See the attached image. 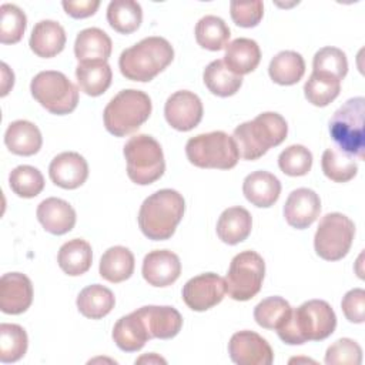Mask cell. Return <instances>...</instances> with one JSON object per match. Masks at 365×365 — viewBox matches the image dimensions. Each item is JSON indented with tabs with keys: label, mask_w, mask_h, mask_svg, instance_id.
<instances>
[{
	"label": "cell",
	"mask_w": 365,
	"mask_h": 365,
	"mask_svg": "<svg viewBox=\"0 0 365 365\" xmlns=\"http://www.w3.org/2000/svg\"><path fill=\"white\" fill-rule=\"evenodd\" d=\"M225 292V279L214 272H205L185 282L182 299L190 309L201 312L220 304Z\"/></svg>",
	"instance_id": "cell-12"
},
{
	"label": "cell",
	"mask_w": 365,
	"mask_h": 365,
	"mask_svg": "<svg viewBox=\"0 0 365 365\" xmlns=\"http://www.w3.org/2000/svg\"><path fill=\"white\" fill-rule=\"evenodd\" d=\"M33 302V285L21 272H7L0 279V309L4 314L26 312Z\"/></svg>",
	"instance_id": "cell-15"
},
{
	"label": "cell",
	"mask_w": 365,
	"mask_h": 365,
	"mask_svg": "<svg viewBox=\"0 0 365 365\" xmlns=\"http://www.w3.org/2000/svg\"><path fill=\"white\" fill-rule=\"evenodd\" d=\"M0 41L3 44L19 43L27 26V17L24 11L16 4L4 3L0 7Z\"/></svg>",
	"instance_id": "cell-41"
},
{
	"label": "cell",
	"mask_w": 365,
	"mask_h": 365,
	"mask_svg": "<svg viewBox=\"0 0 365 365\" xmlns=\"http://www.w3.org/2000/svg\"><path fill=\"white\" fill-rule=\"evenodd\" d=\"M76 77L80 90L91 97L107 91L113 80V71L107 61H84L76 67Z\"/></svg>",
	"instance_id": "cell-29"
},
{
	"label": "cell",
	"mask_w": 365,
	"mask_h": 365,
	"mask_svg": "<svg viewBox=\"0 0 365 365\" xmlns=\"http://www.w3.org/2000/svg\"><path fill=\"white\" fill-rule=\"evenodd\" d=\"M336 327V315L324 299H309L291 311L285 324L277 329L279 339L288 345L327 339Z\"/></svg>",
	"instance_id": "cell-1"
},
{
	"label": "cell",
	"mask_w": 365,
	"mask_h": 365,
	"mask_svg": "<svg viewBox=\"0 0 365 365\" xmlns=\"http://www.w3.org/2000/svg\"><path fill=\"white\" fill-rule=\"evenodd\" d=\"M269 77L281 86L297 84L305 74L304 57L292 50L279 51L272 57L268 66Z\"/></svg>",
	"instance_id": "cell-32"
},
{
	"label": "cell",
	"mask_w": 365,
	"mask_h": 365,
	"mask_svg": "<svg viewBox=\"0 0 365 365\" xmlns=\"http://www.w3.org/2000/svg\"><path fill=\"white\" fill-rule=\"evenodd\" d=\"M29 338L23 327L17 324L0 325V361L4 364L16 362L24 356Z\"/></svg>",
	"instance_id": "cell-39"
},
{
	"label": "cell",
	"mask_w": 365,
	"mask_h": 365,
	"mask_svg": "<svg viewBox=\"0 0 365 365\" xmlns=\"http://www.w3.org/2000/svg\"><path fill=\"white\" fill-rule=\"evenodd\" d=\"M184 211L185 202L178 191L158 190L143 201L138 211V227L148 240H168L182 220Z\"/></svg>",
	"instance_id": "cell-2"
},
{
	"label": "cell",
	"mask_w": 365,
	"mask_h": 365,
	"mask_svg": "<svg viewBox=\"0 0 365 365\" xmlns=\"http://www.w3.org/2000/svg\"><path fill=\"white\" fill-rule=\"evenodd\" d=\"M0 67H1V93H0V96L4 97L14 84V74L6 63H1Z\"/></svg>",
	"instance_id": "cell-48"
},
{
	"label": "cell",
	"mask_w": 365,
	"mask_h": 365,
	"mask_svg": "<svg viewBox=\"0 0 365 365\" xmlns=\"http://www.w3.org/2000/svg\"><path fill=\"white\" fill-rule=\"evenodd\" d=\"M312 68L315 73H325L341 81L348 73L346 54L338 47H322L314 56Z\"/></svg>",
	"instance_id": "cell-42"
},
{
	"label": "cell",
	"mask_w": 365,
	"mask_h": 365,
	"mask_svg": "<svg viewBox=\"0 0 365 365\" xmlns=\"http://www.w3.org/2000/svg\"><path fill=\"white\" fill-rule=\"evenodd\" d=\"M242 192L252 205L268 208L274 205L279 198L281 182L274 174L268 171H254L244 178Z\"/></svg>",
	"instance_id": "cell-21"
},
{
	"label": "cell",
	"mask_w": 365,
	"mask_h": 365,
	"mask_svg": "<svg viewBox=\"0 0 365 365\" xmlns=\"http://www.w3.org/2000/svg\"><path fill=\"white\" fill-rule=\"evenodd\" d=\"M61 6L68 16L74 19H86L93 16L97 11V9L100 7V1L98 0H77V1L64 0L61 1Z\"/></svg>",
	"instance_id": "cell-47"
},
{
	"label": "cell",
	"mask_w": 365,
	"mask_h": 365,
	"mask_svg": "<svg viewBox=\"0 0 365 365\" xmlns=\"http://www.w3.org/2000/svg\"><path fill=\"white\" fill-rule=\"evenodd\" d=\"M77 308L81 315L90 319H100L111 312L115 298L111 289L100 284H93L80 291L77 297Z\"/></svg>",
	"instance_id": "cell-31"
},
{
	"label": "cell",
	"mask_w": 365,
	"mask_h": 365,
	"mask_svg": "<svg viewBox=\"0 0 365 365\" xmlns=\"http://www.w3.org/2000/svg\"><path fill=\"white\" fill-rule=\"evenodd\" d=\"M355 224L341 212H329L319 221L314 237L315 252L325 261L342 259L354 241Z\"/></svg>",
	"instance_id": "cell-11"
},
{
	"label": "cell",
	"mask_w": 365,
	"mask_h": 365,
	"mask_svg": "<svg viewBox=\"0 0 365 365\" xmlns=\"http://www.w3.org/2000/svg\"><path fill=\"white\" fill-rule=\"evenodd\" d=\"M137 311L140 312V315L145 324L150 339H153V338H160V339L174 338L182 327V317L173 307L145 305V307L138 308Z\"/></svg>",
	"instance_id": "cell-19"
},
{
	"label": "cell",
	"mask_w": 365,
	"mask_h": 365,
	"mask_svg": "<svg viewBox=\"0 0 365 365\" xmlns=\"http://www.w3.org/2000/svg\"><path fill=\"white\" fill-rule=\"evenodd\" d=\"M48 175L56 185L64 190H74L86 182L88 177V164L78 153L64 151L51 160Z\"/></svg>",
	"instance_id": "cell-16"
},
{
	"label": "cell",
	"mask_w": 365,
	"mask_h": 365,
	"mask_svg": "<svg viewBox=\"0 0 365 365\" xmlns=\"http://www.w3.org/2000/svg\"><path fill=\"white\" fill-rule=\"evenodd\" d=\"M278 167L284 174L291 177L305 175L312 167V154L307 147L292 144L278 155Z\"/></svg>",
	"instance_id": "cell-43"
},
{
	"label": "cell",
	"mask_w": 365,
	"mask_h": 365,
	"mask_svg": "<svg viewBox=\"0 0 365 365\" xmlns=\"http://www.w3.org/2000/svg\"><path fill=\"white\" fill-rule=\"evenodd\" d=\"M151 110L153 104L148 94L135 88L121 90L104 108L106 130L115 137L131 134L148 120Z\"/></svg>",
	"instance_id": "cell-5"
},
{
	"label": "cell",
	"mask_w": 365,
	"mask_h": 365,
	"mask_svg": "<svg viewBox=\"0 0 365 365\" xmlns=\"http://www.w3.org/2000/svg\"><path fill=\"white\" fill-rule=\"evenodd\" d=\"M113 339L115 345L124 352L140 351L150 339L145 324L135 309L128 315L121 317L113 328Z\"/></svg>",
	"instance_id": "cell-25"
},
{
	"label": "cell",
	"mask_w": 365,
	"mask_h": 365,
	"mask_svg": "<svg viewBox=\"0 0 365 365\" xmlns=\"http://www.w3.org/2000/svg\"><path fill=\"white\" fill-rule=\"evenodd\" d=\"M108 24L121 34L135 31L143 21V9L134 0H113L107 7Z\"/></svg>",
	"instance_id": "cell-35"
},
{
	"label": "cell",
	"mask_w": 365,
	"mask_h": 365,
	"mask_svg": "<svg viewBox=\"0 0 365 365\" xmlns=\"http://www.w3.org/2000/svg\"><path fill=\"white\" fill-rule=\"evenodd\" d=\"M143 277L153 287H168L181 274V262L177 254L168 250H154L144 257Z\"/></svg>",
	"instance_id": "cell-18"
},
{
	"label": "cell",
	"mask_w": 365,
	"mask_h": 365,
	"mask_svg": "<svg viewBox=\"0 0 365 365\" xmlns=\"http://www.w3.org/2000/svg\"><path fill=\"white\" fill-rule=\"evenodd\" d=\"M123 153L127 163V175L138 185L153 184L165 171L163 148L151 135L137 134L131 137Z\"/></svg>",
	"instance_id": "cell-7"
},
{
	"label": "cell",
	"mask_w": 365,
	"mask_h": 365,
	"mask_svg": "<svg viewBox=\"0 0 365 365\" xmlns=\"http://www.w3.org/2000/svg\"><path fill=\"white\" fill-rule=\"evenodd\" d=\"M321 167L324 174L335 182H346L358 173V164L354 157L338 147H329L324 151Z\"/></svg>",
	"instance_id": "cell-36"
},
{
	"label": "cell",
	"mask_w": 365,
	"mask_h": 365,
	"mask_svg": "<svg viewBox=\"0 0 365 365\" xmlns=\"http://www.w3.org/2000/svg\"><path fill=\"white\" fill-rule=\"evenodd\" d=\"M291 305L282 297H268L254 308L255 322L265 329H278L291 315Z\"/></svg>",
	"instance_id": "cell-38"
},
{
	"label": "cell",
	"mask_w": 365,
	"mask_h": 365,
	"mask_svg": "<svg viewBox=\"0 0 365 365\" xmlns=\"http://www.w3.org/2000/svg\"><path fill=\"white\" fill-rule=\"evenodd\" d=\"M362 362V349L359 344L351 338L336 339L325 352V364L328 365H359Z\"/></svg>",
	"instance_id": "cell-44"
},
{
	"label": "cell",
	"mask_w": 365,
	"mask_h": 365,
	"mask_svg": "<svg viewBox=\"0 0 365 365\" xmlns=\"http://www.w3.org/2000/svg\"><path fill=\"white\" fill-rule=\"evenodd\" d=\"M188 161L200 168L230 170L237 165L240 154L232 135L211 131L191 137L185 144Z\"/></svg>",
	"instance_id": "cell-8"
},
{
	"label": "cell",
	"mask_w": 365,
	"mask_h": 365,
	"mask_svg": "<svg viewBox=\"0 0 365 365\" xmlns=\"http://www.w3.org/2000/svg\"><path fill=\"white\" fill-rule=\"evenodd\" d=\"M11 191L23 198H33L44 188L43 174L33 165H19L9 175Z\"/></svg>",
	"instance_id": "cell-40"
},
{
	"label": "cell",
	"mask_w": 365,
	"mask_h": 365,
	"mask_svg": "<svg viewBox=\"0 0 365 365\" xmlns=\"http://www.w3.org/2000/svg\"><path fill=\"white\" fill-rule=\"evenodd\" d=\"M264 275L262 257L251 250L242 251L231 259L225 277V291L235 301H248L259 292Z\"/></svg>",
	"instance_id": "cell-10"
},
{
	"label": "cell",
	"mask_w": 365,
	"mask_h": 365,
	"mask_svg": "<svg viewBox=\"0 0 365 365\" xmlns=\"http://www.w3.org/2000/svg\"><path fill=\"white\" fill-rule=\"evenodd\" d=\"M261 60V50L255 40L238 37L227 44L224 63L235 74L242 76L254 71Z\"/></svg>",
	"instance_id": "cell-26"
},
{
	"label": "cell",
	"mask_w": 365,
	"mask_h": 365,
	"mask_svg": "<svg viewBox=\"0 0 365 365\" xmlns=\"http://www.w3.org/2000/svg\"><path fill=\"white\" fill-rule=\"evenodd\" d=\"M365 98L346 100L329 120V133L338 148L364 160L365 157Z\"/></svg>",
	"instance_id": "cell-6"
},
{
	"label": "cell",
	"mask_w": 365,
	"mask_h": 365,
	"mask_svg": "<svg viewBox=\"0 0 365 365\" xmlns=\"http://www.w3.org/2000/svg\"><path fill=\"white\" fill-rule=\"evenodd\" d=\"M66 40V31L60 23L54 20H40L33 27L29 46L36 56L50 58L63 51Z\"/></svg>",
	"instance_id": "cell-22"
},
{
	"label": "cell",
	"mask_w": 365,
	"mask_h": 365,
	"mask_svg": "<svg viewBox=\"0 0 365 365\" xmlns=\"http://www.w3.org/2000/svg\"><path fill=\"white\" fill-rule=\"evenodd\" d=\"M321 212L319 195L311 188L294 190L284 205V217L288 225L304 230L308 228Z\"/></svg>",
	"instance_id": "cell-17"
},
{
	"label": "cell",
	"mask_w": 365,
	"mask_h": 365,
	"mask_svg": "<svg viewBox=\"0 0 365 365\" xmlns=\"http://www.w3.org/2000/svg\"><path fill=\"white\" fill-rule=\"evenodd\" d=\"M288 134L285 118L272 111L258 114L254 120L245 121L234 128L232 138L244 160H258L271 147L279 145Z\"/></svg>",
	"instance_id": "cell-4"
},
{
	"label": "cell",
	"mask_w": 365,
	"mask_h": 365,
	"mask_svg": "<svg viewBox=\"0 0 365 365\" xmlns=\"http://www.w3.org/2000/svg\"><path fill=\"white\" fill-rule=\"evenodd\" d=\"M228 354L238 365H271L274 352L271 345L254 331H238L228 342Z\"/></svg>",
	"instance_id": "cell-13"
},
{
	"label": "cell",
	"mask_w": 365,
	"mask_h": 365,
	"mask_svg": "<svg viewBox=\"0 0 365 365\" xmlns=\"http://www.w3.org/2000/svg\"><path fill=\"white\" fill-rule=\"evenodd\" d=\"M111 38L98 27L81 30L74 41V54L78 63L107 61L111 54Z\"/></svg>",
	"instance_id": "cell-24"
},
{
	"label": "cell",
	"mask_w": 365,
	"mask_h": 365,
	"mask_svg": "<svg viewBox=\"0 0 365 365\" xmlns=\"http://www.w3.org/2000/svg\"><path fill=\"white\" fill-rule=\"evenodd\" d=\"M252 217L244 207H230L224 210L217 221V234L228 245H235L251 234Z\"/></svg>",
	"instance_id": "cell-27"
},
{
	"label": "cell",
	"mask_w": 365,
	"mask_h": 365,
	"mask_svg": "<svg viewBox=\"0 0 365 365\" xmlns=\"http://www.w3.org/2000/svg\"><path fill=\"white\" fill-rule=\"evenodd\" d=\"M6 147L17 155H34L40 151L43 137L36 124L27 120H16L9 124L4 133Z\"/></svg>",
	"instance_id": "cell-23"
},
{
	"label": "cell",
	"mask_w": 365,
	"mask_h": 365,
	"mask_svg": "<svg viewBox=\"0 0 365 365\" xmlns=\"http://www.w3.org/2000/svg\"><path fill=\"white\" fill-rule=\"evenodd\" d=\"M174 58V48L168 40L150 36L125 48L118 58L121 74L133 81L147 83L164 71Z\"/></svg>",
	"instance_id": "cell-3"
},
{
	"label": "cell",
	"mask_w": 365,
	"mask_h": 365,
	"mask_svg": "<svg viewBox=\"0 0 365 365\" xmlns=\"http://www.w3.org/2000/svg\"><path fill=\"white\" fill-rule=\"evenodd\" d=\"M341 308L349 322L362 324L365 321V291L362 288L349 289L342 298Z\"/></svg>",
	"instance_id": "cell-46"
},
{
	"label": "cell",
	"mask_w": 365,
	"mask_h": 365,
	"mask_svg": "<svg viewBox=\"0 0 365 365\" xmlns=\"http://www.w3.org/2000/svg\"><path fill=\"white\" fill-rule=\"evenodd\" d=\"M30 91L37 103L51 114H70L78 104V88L61 71H40L31 80Z\"/></svg>",
	"instance_id": "cell-9"
},
{
	"label": "cell",
	"mask_w": 365,
	"mask_h": 365,
	"mask_svg": "<svg viewBox=\"0 0 365 365\" xmlns=\"http://www.w3.org/2000/svg\"><path fill=\"white\" fill-rule=\"evenodd\" d=\"M202 103L200 97L188 90H180L171 94L164 106L167 123L178 131H190L197 127L202 118Z\"/></svg>",
	"instance_id": "cell-14"
},
{
	"label": "cell",
	"mask_w": 365,
	"mask_h": 365,
	"mask_svg": "<svg viewBox=\"0 0 365 365\" xmlns=\"http://www.w3.org/2000/svg\"><path fill=\"white\" fill-rule=\"evenodd\" d=\"M37 220L43 228L53 235H63L76 225V211L64 200L50 197L43 200L37 207Z\"/></svg>",
	"instance_id": "cell-20"
},
{
	"label": "cell",
	"mask_w": 365,
	"mask_h": 365,
	"mask_svg": "<svg viewBox=\"0 0 365 365\" xmlns=\"http://www.w3.org/2000/svg\"><path fill=\"white\" fill-rule=\"evenodd\" d=\"M230 13L232 21L240 27H255L264 14V4L261 0L254 1H231Z\"/></svg>",
	"instance_id": "cell-45"
},
{
	"label": "cell",
	"mask_w": 365,
	"mask_h": 365,
	"mask_svg": "<svg viewBox=\"0 0 365 365\" xmlns=\"http://www.w3.org/2000/svg\"><path fill=\"white\" fill-rule=\"evenodd\" d=\"M202 80L207 88L218 97L234 96L242 86V77L232 73L224 60L211 61L202 73Z\"/></svg>",
	"instance_id": "cell-33"
},
{
	"label": "cell",
	"mask_w": 365,
	"mask_h": 365,
	"mask_svg": "<svg viewBox=\"0 0 365 365\" xmlns=\"http://www.w3.org/2000/svg\"><path fill=\"white\" fill-rule=\"evenodd\" d=\"M98 271L108 282H123L134 272V255L123 245L110 247L100 259Z\"/></svg>",
	"instance_id": "cell-30"
},
{
	"label": "cell",
	"mask_w": 365,
	"mask_h": 365,
	"mask_svg": "<svg viewBox=\"0 0 365 365\" xmlns=\"http://www.w3.org/2000/svg\"><path fill=\"white\" fill-rule=\"evenodd\" d=\"M141 362H148V364H153V362L158 364V362H161V364H165V359L157 356L155 354H150V355H144V356H141V358H138L135 361V364H141Z\"/></svg>",
	"instance_id": "cell-49"
},
{
	"label": "cell",
	"mask_w": 365,
	"mask_h": 365,
	"mask_svg": "<svg viewBox=\"0 0 365 365\" xmlns=\"http://www.w3.org/2000/svg\"><path fill=\"white\" fill-rule=\"evenodd\" d=\"M194 34L198 46L211 51H218L227 47L231 31L221 17L208 14L198 20Z\"/></svg>",
	"instance_id": "cell-34"
},
{
	"label": "cell",
	"mask_w": 365,
	"mask_h": 365,
	"mask_svg": "<svg viewBox=\"0 0 365 365\" xmlns=\"http://www.w3.org/2000/svg\"><path fill=\"white\" fill-rule=\"evenodd\" d=\"M339 91L341 81L325 73L312 71L304 86L305 98L317 107H325L332 103L339 96Z\"/></svg>",
	"instance_id": "cell-37"
},
{
	"label": "cell",
	"mask_w": 365,
	"mask_h": 365,
	"mask_svg": "<svg viewBox=\"0 0 365 365\" xmlns=\"http://www.w3.org/2000/svg\"><path fill=\"white\" fill-rule=\"evenodd\" d=\"M58 267L70 277H78L86 274L93 262L91 245L81 238H73L64 242L57 255Z\"/></svg>",
	"instance_id": "cell-28"
}]
</instances>
